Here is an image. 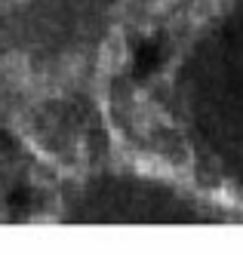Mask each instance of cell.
I'll list each match as a JSON object with an SVG mask.
<instances>
[{
    "label": "cell",
    "instance_id": "obj_1",
    "mask_svg": "<svg viewBox=\"0 0 243 255\" xmlns=\"http://www.w3.org/2000/svg\"><path fill=\"white\" fill-rule=\"evenodd\" d=\"M123 62V40L120 37H111L108 43H105V49H102V71H114L117 65Z\"/></svg>",
    "mask_w": 243,
    "mask_h": 255
}]
</instances>
